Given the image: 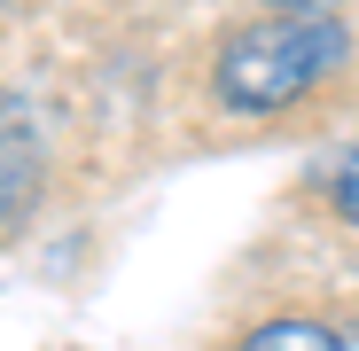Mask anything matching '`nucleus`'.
<instances>
[{"label": "nucleus", "mask_w": 359, "mask_h": 351, "mask_svg": "<svg viewBox=\"0 0 359 351\" xmlns=\"http://www.w3.org/2000/svg\"><path fill=\"white\" fill-rule=\"evenodd\" d=\"M266 8H344V0H266Z\"/></svg>", "instance_id": "39448f33"}, {"label": "nucleus", "mask_w": 359, "mask_h": 351, "mask_svg": "<svg viewBox=\"0 0 359 351\" xmlns=\"http://www.w3.org/2000/svg\"><path fill=\"white\" fill-rule=\"evenodd\" d=\"M328 203H336V219L359 226V149H344V156L328 164Z\"/></svg>", "instance_id": "20e7f679"}, {"label": "nucleus", "mask_w": 359, "mask_h": 351, "mask_svg": "<svg viewBox=\"0 0 359 351\" xmlns=\"http://www.w3.org/2000/svg\"><path fill=\"white\" fill-rule=\"evenodd\" d=\"M344 55H351L344 8H266L258 24H243L219 47L211 94L243 117H266V109L305 102L328 71H344Z\"/></svg>", "instance_id": "f257e3e1"}, {"label": "nucleus", "mask_w": 359, "mask_h": 351, "mask_svg": "<svg viewBox=\"0 0 359 351\" xmlns=\"http://www.w3.org/2000/svg\"><path fill=\"white\" fill-rule=\"evenodd\" d=\"M47 180V141H39V117L24 109V94H0V234H16L39 203Z\"/></svg>", "instance_id": "f03ea898"}, {"label": "nucleus", "mask_w": 359, "mask_h": 351, "mask_svg": "<svg viewBox=\"0 0 359 351\" xmlns=\"http://www.w3.org/2000/svg\"><path fill=\"white\" fill-rule=\"evenodd\" d=\"M243 351H344V336L328 328V320H258L250 336H243Z\"/></svg>", "instance_id": "7ed1b4c3"}]
</instances>
